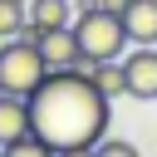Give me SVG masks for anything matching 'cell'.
Masks as SVG:
<instances>
[{"instance_id":"6da1fadb","label":"cell","mask_w":157,"mask_h":157,"mask_svg":"<svg viewBox=\"0 0 157 157\" xmlns=\"http://www.w3.org/2000/svg\"><path fill=\"white\" fill-rule=\"evenodd\" d=\"M108 123H113V98L93 83L88 69H49L44 83L29 93V132L44 137L54 152L98 147Z\"/></svg>"},{"instance_id":"9c48e42d","label":"cell","mask_w":157,"mask_h":157,"mask_svg":"<svg viewBox=\"0 0 157 157\" xmlns=\"http://www.w3.org/2000/svg\"><path fill=\"white\" fill-rule=\"evenodd\" d=\"M88 74H93V83H98L108 98H123V93H128V74H123V59H103V64H93Z\"/></svg>"},{"instance_id":"52a82bcc","label":"cell","mask_w":157,"mask_h":157,"mask_svg":"<svg viewBox=\"0 0 157 157\" xmlns=\"http://www.w3.org/2000/svg\"><path fill=\"white\" fill-rule=\"evenodd\" d=\"M25 132H29V98L0 93V142H15Z\"/></svg>"},{"instance_id":"ba28073f","label":"cell","mask_w":157,"mask_h":157,"mask_svg":"<svg viewBox=\"0 0 157 157\" xmlns=\"http://www.w3.org/2000/svg\"><path fill=\"white\" fill-rule=\"evenodd\" d=\"M29 20L39 29H69L74 25V0H29Z\"/></svg>"},{"instance_id":"7a4b0ae2","label":"cell","mask_w":157,"mask_h":157,"mask_svg":"<svg viewBox=\"0 0 157 157\" xmlns=\"http://www.w3.org/2000/svg\"><path fill=\"white\" fill-rule=\"evenodd\" d=\"M74 39H78V49H83V64L123 59V49H128L123 15H113V10H88V15H74Z\"/></svg>"},{"instance_id":"30bf717a","label":"cell","mask_w":157,"mask_h":157,"mask_svg":"<svg viewBox=\"0 0 157 157\" xmlns=\"http://www.w3.org/2000/svg\"><path fill=\"white\" fill-rule=\"evenodd\" d=\"M29 25V0H0V39H15Z\"/></svg>"},{"instance_id":"7c38bea8","label":"cell","mask_w":157,"mask_h":157,"mask_svg":"<svg viewBox=\"0 0 157 157\" xmlns=\"http://www.w3.org/2000/svg\"><path fill=\"white\" fill-rule=\"evenodd\" d=\"M93 152H98V157H142V152H137L132 142H123V137H103Z\"/></svg>"},{"instance_id":"9a60e30c","label":"cell","mask_w":157,"mask_h":157,"mask_svg":"<svg viewBox=\"0 0 157 157\" xmlns=\"http://www.w3.org/2000/svg\"><path fill=\"white\" fill-rule=\"evenodd\" d=\"M123 5L128 0H98V10H113V15H123Z\"/></svg>"},{"instance_id":"5bb4252c","label":"cell","mask_w":157,"mask_h":157,"mask_svg":"<svg viewBox=\"0 0 157 157\" xmlns=\"http://www.w3.org/2000/svg\"><path fill=\"white\" fill-rule=\"evenodd\" d=\"M88 10H98V0H74V15H88Z\"/></svg>"},{"instance_id":"8992f818","label":"cell","mask_w":157,"mask_h":157,"mask_svg":"<svg viewBox=\"0 0 157 157\" xmlns=\"http://www.w3.org/2000/svg\"><path fill=\"white\" fill-rule=\"evenodd\" d=\"M123 29H128V44H157V0H128Z\"/></svg>"},{"instance_id":"2e32d148","label":"cell","mask_w":157,"mask_h":157,"mask_svg":"<svg viewBox=\"0 0 157 157\" xmlns=\"http://www.w3.org/2000/svg\"><path fill=\"white\" fill-rule=\"evenodd\" d=\"M0 147H5V142H0Z\"/></svg>"},{"instance_id":"8fae6325","label":"cell","mask_w":157,"mask_h":157,"mask_svg":"<svg viewBox=\"0 0 157 157\" xmlns=\"http://www.w3.org/2000/svg\"><path fill=\"white\" fill-rule=\"evenodd\" d=\"M0 157H59L44 137H34V132H25V137H15V142H5L0 147Z\"/></svg>"},{"instance_id":"277c9868","label":"cell","mask_w":157,"mask_h":157,"mask_svg":"<svg viewBox=\"0 0 157 157\" xmlns=\"http://www.w3.org/2000/svg\"><path fill=\"white\" fill-rule=\"evenodd\" d=\"M123 74H128V98H142V103L157 98V49L152 44H137L123 59Z\"/></svg>"},{"instance_id":"3957f363","label":"cell","mask_w":157,"mask_h":157,"mask_svg":"<svg viewBox=\"0 0 157 157\" xmlns=\"http://www.w3.org/2000/svg\"><path fill=\"white\" fill-rule=\"evenodd\" d=\"M44 74H49V64H44V49H39L34 39L15 34V39L0 44V88H5V93L29 98V93L44 83Z\"/></svg>"},{"instance_id":"4fadbf2b","label":"cell","mask_w":157,"mask_h":157,"mask_svg":"<svg viewBox=\"0 0 157 157\" xmlns=\"http://www.w3.org/2000/svg\"><path fill=\"white\" fill-rule=\"evenodd\" d=\"M59 157H98V152H93V147H64Z\"/></svg>"},{"instance_id":"e0dca14e","label":"cell","mask_w":157,"mask_h":157,"mask_svg":"<svg viewBox=\"0 0 157 157\" xmlns=\"http://www.w3.org/2000/svg\"><path fill=\"white\" fill-rule=\"evenodd\" d=\"M0 93H5V88H0Z\"/></svg>"},{"instance_id":"5b68a950","label":"cell","mask_w":157,"mask_h":157,"mask_svg":"<svg viewBox=\"0 0 157 157\" xmlns=\"http://www.w3.org/2000/svg\"><path fill=\"white\" fill-rule=\"evenodd\" d=\"M39 49H44V64L49 69H93V64H83V49L74 39V25L69 29H44Z\"/></svg>"}]
</instances>
